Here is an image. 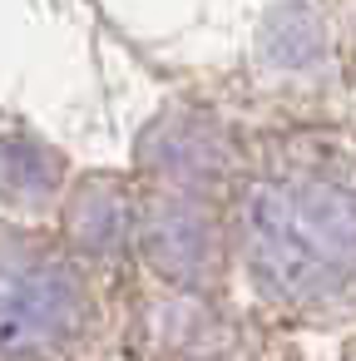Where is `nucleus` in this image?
Here are the masks:
<instances>
[{"label":"nucleus","mask_w":356,"mask_h":361,"mask_svg":"<svg viewBox=\"0 0 356 361\" xmlns=\"http://www.w3.org/2000/svg\"><path fill=\"white\" fill-rule=\"evenodd\" d=\"M233 252L277 302H326L356 287V183L326 169L252 173L228 198Z\"/></svg>","instance_id":"1"},{"label":"nucleus","mask_w":356,"mask_h":361,"mask_svg":"<svg viewBox=\"0 0 356 361\" xmlns=\"http://www.w3.org/2000/svg\"><path fill=\"white\" fill-rule=\"evenodd\" d=\"M346 50L356 55V0H346Z\"/></svg>","instance_id":"8"},{"label":"nucleus","mask_w":356,"mask_h":361,"mask_svg":"<svg viewBox=\"0 0 356 361\" xmlns=\"http://www.w3.org/2000/svg\"><path fill=\"white\" fill-rule=\"evenodd\" d=\"M65 233L80 257H119L139 243V193L129 178L114 173H85L65 193Z\"/></svg>","instance_id":"6"},{"label":"nucleus","mask_w":356,"mask_h":361,"mask_svg":"<svg viewBox=\"0 0 356 361\" xmlns=\"http://www.w3.org/2000/svg\"><path fill=\"white\" fill-rule=\"evenodd\" d=\"M139 169L159 188H183V193H203V198H233L243 183L238 144H233L228 124L198 104H173L144 129Z\"/></svg>","instance_id":"3"},{"label":"nucleus","mask_w":356,"mask_h":361,"mask_svg":"<svg viewBox=\"0 0 356 361\" xmlns=\"http://www.w3.org/2000/svg\"><path fill=\"white\" fill-rule=\"evenodd\" d=\"M80 267L55 252L40 247L35 238H11L6 252V346L11 356L25 346H45L70 336V326L80 322Z\"/></svg>","instance_id":"4"},{"label":"nucleus","mask_w":356,"mask_h":361,"mask_svg":"<svg viewBox=\"0 0 356 361\" xmlns=\"http://www.w3.org/2000/svg\"><path fill=\"white\" fill-rule=\"evenodd\" d=\"M336 30L307 0H277L252 35V75L272 94H317L336 80Z\"/></svg>","instance_id":"5"},{"label":"nucleus","mask_w":356,"mask_h":361,"mask_svg":"<svg viewBox=\"0 0 356 361\" xmlns=\"http://www.w3.org/2000/svg\"><path fill=\"white\" fill-rule=\"evenodd\" d=\"M70 193V164L55 154L40 134H25L20 124L6 129V213H40V208H65Z\"/></svg>","instance_id":"7"},{"label":"nucleus","mask_w":356,"mask_h":361,"mask_svg":"<svg viewBox=\"0 0 356 361\" xmlns=\"http://www.w3.org/2000/svg\"><path fill=\"white\" fill-rule=\"evenodd\" d=\"M144 262L173 287H208L233 252L228 198H203L183 188L139 193V243Z\"/></svg>","instance_id":"2"}]
</instances>
